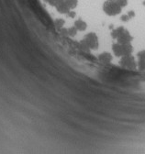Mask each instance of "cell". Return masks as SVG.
<instances>
[{
	"label": "cell",
	"mask_w": 145,
	"mask_h": 154,
	"mask_svg": "<svg viewBox=\"0 0 145 154\" xmlns=\"http://www.w3.org/2000/svg\"><path fill=\"white\" fill-rule=\"evenodd\" d=\"M76 32H77V30H76V28L74 26L70 28V29H68V35H70V36L76 35Z\"/></svg>",
	"instance_id": "obj_12"
},
{
	"label": "cell",
	"mask_w": 145,
	"mask_h": 154,
	"mask_svg": "<svg viewBox=\"0 0 145 154\" xmlns=\"http://www.w3.org/2000/svg\"><path fill=\"white\" fill-rule=\"evenodd\" d=\"M66 2L67 6L69 7L70 9H74L77 7L78 5V0H64Z\"/></svg>",
	"instance_id": "obj_10"
},
{
	"label": "cell",
	"mask_w": 145,
	"mask_h": 154,
	"mask_svg": "<svg viewBox=\"0 0 145 154\" xmlns=\"http://www.w3.org/2000/svg\"><path fill=\"white\" fill-rule=\"evenodd\" d=\"M81 46L86 51H88L89 49H97L99 46V42L97 34L94 32L87 33L81 40Z\"/></svg>",
	"instance_id": "obj_1"
},
{
	"label": "cell",
	"mask_w": 145,
	"mask_h": 154,
	"mask_svg": "<svg viewBox=\"0 0 145 154\" xmlns=\"http://www.w3.org/2000/svg\"><path fill=\"white\" fill-rule=\"evenodd\" d=\"M60 1H62V0H47V2L51 6H56Z\"/></svg>",
	"instance_id": "obj_15"
},
{
	"label": "cell",
	"mask_w": 145,
	"mask_h": 154,
	"mask_svg": "<svg viewBox=\"0 0 145 154\" xmlns=\"http://www.w3.org/2000/svg\"><path fill=\"white\" fill-rule=\"evenodd\" d=\"M120 63L123 68H126L129 70H135L137 68V63L135 62V58L131 54L122 56Z\"/></svg>",
	"instance_id": "obj_4"
},
{
	"label": "cell",
	"mask_w": 145,
	"mask_h": 154,
	"mask_svg": "<svg viewBox=\"0 0 145 154\" xmlns=\"http://www.w3.org/2000/svg\"><path fill=\"white\" fill-rule=\"evenodd\" d=\"M129 19H130V18L129 17L128 14H127V15H123V16L121 17V20H122V21H128Z\"/></svg>",
	"instance_id": "obj_17"
},
{
	"label": "cell",
	"mask_w": 145,
	"mask_h": 154,
	"mask_svg": "<svg viewBox=\"0 0 145 154\" xmlns=\"http://www.w3.org/2000/svg\"><path fill=\"white\" fill-rule=\"evenodd\" d=\"M67 14H68V16L71 17V18H74V17H75V13H74V11H69Z\"/></svg>",
	"instance_id": "obj_19"
},
{
	"label": "cell",
	"mask_w": 145,
	"mask_h": 154,
	"mask_svg": "<svg viewBox=\"0 0 145 154\" xmlns=\"http://www.w3.org/2000/svg\"><path fill=\"white\" fill-rule=\"evenodd\" d=\"M121 7L117 0H107L103 4V10L109 16H117L121 12Z\"/></svg>",
	"instance_id": "obj_2"
},
{
	"label": "cell",
	"mask_w": 145,
	"mask_h": 154,
	"mask_svg": "<svg viewBox=\"0 0 145 154\" xmlns=\"http://www.w3.org/2000/svg\"><path fill=\"white\" fill-rule=\"evenodd\" d=\"M112 50L113 52L116 56L117 57H122L124 55H128V54H131L132 52V46H131L130 43H116L112 46Z\"/></svg>",
	"instance_id": "obj_3"
},
{
	"label": "cell",
	"mask_w": 145,
	"mask_h": 154,
	"mask_svg": "<svg viewBox=\"0 0 145 154\" xmlns=\"http://www.w3.org/2000/svg\"><path fill=\"white\" fill-rule=\"evenodd\" d=\"M117 40L118 43H122V44L130 43V41L132 40V37H131V35L129 34V32L127 30H125L120 36L117 37Z\"/></svg>",
	"instance_id": "obj_5"
},
{
	"label": "cell",
	"mask_w": 145,
	"mask_h": 154,
	"mask_svg": "<svg viewBox=\"0 0 145 154\" xmlns=\"http://www.w3.org/2000/svg\"><path fill=\"white\" fill-rule=\"evenodd\" d=\"M137 66H138L139 70H141V71H145V58L139 59Z\"/></svg>",
	"instance_id": "obj_11"
},
{
	"label": "cell",
	"mask_w": 145,
	"mask_h": 154,
	"mask_svg": "<svg viewBox=\"0 0 145 154\" xmlns=\"http://www.w3.org/2000/svg\"><path fill=\"white\" fill-rule=\"evenodd\" d=\"M55 24H56L57 28H62L64 25V20L62 19H57L55 20Z\"/></svg>",
	"instance_id": "obj_13"
},
{
	"label": "cell",
	"mask_w": 145,
	"mask_h": 154,
	"mask_svg": "<svg viewBox=\"0 0 145 154\" xmlns=\"http://www.w3.org/2000/svg\"><path fill=\"white\" fill-rule=\"evenodd\" d=\"M128 15H129V17L130 19H132L133 17H135V13H134L133 11H129V12L128 13Z\"/></svg>",
	"instance_id": "obj_18"
},
{
	"label": "cell",
	"mask_w": 145,
	"mask_h": 154,
	"mask_svg": "<svg viewBox=\"0 0 145 154\" xmlns=\"http://www.w3.org/2000/svg\"><path fill=\"white\" fill-rule=\"evenodd\" d=\"M55 7H56L57 10H58L60 13H62V14H67V13L70 11L69 7L67 6L66 2H65L64 0H62V1H60Z\"/></svg>",
	"instance_id": "obj_6"
},
{
	"label": "cell",
	"mask_w": 145,
	"mask_h": 154,
	"mask_svg": "<svg viewBox=\"0 0 145 154\" xmlns=\"http://www.w3.org/2000/svg\"><path fill=\"white\" fill-rule=\"evenodd\" d=\"M98 59L103 63H109L112 61V55L109 52H103L98 56Z\"/></svg>",
	"instance_id": "obj_7"
},
{
	"label": "cell",
	"mask_w": 145,
	"mask_h": 154,
	"mask_svg": "<svg viewBox=\"0 0 145 154\" xmlns=\"http://www.w3.org/2000/svg\"><path fill=\"white\" fill-rule=\"evenodd\" d=\"M137 56H138V58H139V59L145 58V50H142V51H141L140 52H138Z\"/></svg>",
	"instance_id": "obj_16"
},
{
	"label": "cell",
	"mask_w": 145,
	"mask_h": 154,
	"mask_svg": "<svg viewBox=\"0 0 145 154\" xmlns=\"http://www.w3.org/2000/svg\"><path fill=\"white\" fill-rule=\"evenodd\" d=\"M117 1L121 7H124L128 5V0H117Z\"/></svg>",
	"instance_id": "obj_14"
},
{
	"label": "cell",
	"mask_w": 145,
	"mask_h": 154,
	"mask_svg": "<svg viewBox=\"0 0 145 154\" xmlns=\"http://www.w3.org/2000/svg\"><path fill=\"white\" fill-rule=\"evenodd\" d=\"M125 31V29L123 27H118V28H117V29H115L113 31H112V33H111V36H112V38L113 39H117V37L120 36L123 31Z\"/></svg>",
	"instance_id": "obj_9"
},
{
	"label": "cell",
	"mask_w": 145,
	"mask_h": 154,
	"mask_svg": "<svg viewBox=\"0 0 145 154\" xmlns=\"http://www.w3.org/2000/svg\"><path fill=\"white\" fill-rule=\"evenodd\" d=\"M74 27L76 28V30L79 31H84L86 30V23L83 20V19H77L74 22Z\"/></svg>",
	"instance_id": "obj_8"
}]
</instances>
